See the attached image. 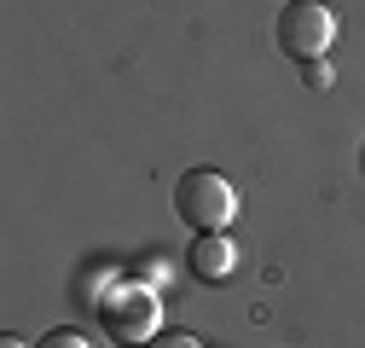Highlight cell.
I'll list each match as a JSON object with an SVG mask.
<instances>
[{
	"mask_svg": "<svg viewBox=\"0 0 365 348\" xmlns=\"http://www.w3.org/2000/svg\"><path fill=\"white\" fill-rule=\"evenodd\" d=\"M186 267H192L203 285H220V279H232L238 250H232V238H226V232H197L192 250H186Z\"/></svg>",
	"mask_w": 365,
	"mask_h": 348,
	"instance_id": "obj_4",
	"label": "cell"
},
{
	"mask_svg": "<svg viewBox=\"0 0 365 348\" xmlns=\"http://www.w3.org/2000/svg\"><path fill=\"white\" fill-rule=\"evenodd\" d=\"M163 348H197V342H192V337H174V342H163Z\"/></svg>",
	"mask_w": 365,
	"mask_h": 348,
	"instance_id": "obj_7",
	"label": "cell"
},
{
	"mask_svg": "<svg viewBox=\"0 0 365 348\" xmlns=\"http://www.w3.org/2000/svg\"><path fill=\"white\" fill-rule=\"evenodd\" d=\"M174 215L192 232H226L232 215H238V192L226 186V174H215V168H186L174 180Z\"/></svg>",
	"mask_w": 365,
	"mask_h": 348,
	"instance_id": "obj_1",
	"label": "cell"
},
{
	"mask_svg": "<svg viewBox=\"0 0 365 348\" xmlns=\"http://www.w3.org/2000/svg\"><path fill=\"white\" fill-rule=\"evenodd\" d=\"M0 348H24V342H18V337H0Z\"/></svg>",
	"mask_w": 365,
	"mask_h": 348,
	"instance_id": "obj_8",
	"label": "cell"
},
{
	"mask_svg": "<svg viewBox=\"0 0 365 348\" xmlns=\"http://www.w3.org/2000/svg\"><path fill=\"white\" fill-rule=\"evenodd\" d=\"M302 81H307V87H319V93H325V87L336 81V70H331V58H313V64H302Z\"/></svg>",
	"mask_w": 365,
	"mask_h": 348,
	"instance_id": "obj_6",
	"label": "cell"
},
{
	"mask_svg": "<svg viewBox=\"0 0 365 348\" xmlns=\"http://www.w3.org/2000/svg\"><path fill=\"white\" fill-rule=\"evenodd\" d=\"M35 348H93V342H87L76 325H58V331H47V337H41Z\"/></svg>",
	"mask_w": 365,
	"mask_h": 348,
	"instance_id": "obj_5",
	"label": "cell"
},
{
	"mask_svg": "<svg viewBox=\"0 0 365 348\" xmlns=\"http://www.w3.org/2000/svg\"><path fill=\"white\" fill-rule=\"evenodd\" d=\"M279 47L296 64L331 58V47H336V12L325 6V0H284V12H279Z\"/></svg>",
	"mask_w": 365,
	"mask_h": 348,
	"instance_id": "obj_3",
	"label": "cell"
},
{
	"mask_svg": "<svg viewBox=\"0 0 365 348\" xmlns=\"http://www.w3.org/2000/svg\"><path fill=\"white\" fill-rule=\"evenodd\" d=\"M99 319H105L110 342L140 348V342H151V337H157V325H163V302H157V290H151V285L122 279V285H110V290L99 296Z\"/></svg>",
	"mask_w": 365,
	"mask_h": 348,
	"instance_id": "obj_2",
	"label": "cell"
}]
</instances>
